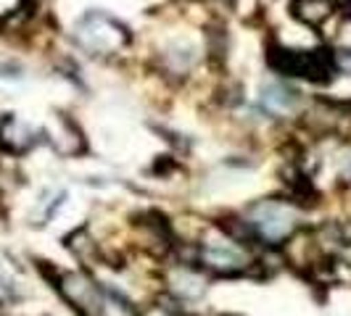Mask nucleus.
<instances>
[{
  "mask_svg": "<svg viewBox=\"0 0 351 316\" xmlns=\"http://www.w3.org/2000/svg\"><path fill=\"white\" fill-rule=\"evenodd\" d=\"M291 11H293V16L301 18L304 24L319 27L325 18L333 14V5H330V0H293V3H291Z\"/></svg>",
  "mask_w": 351,
  "mask_h": 316,
  "instance_id": "obj_3",
  "label": "nucleus"
},
{
  "mask_svg": "<svg viewBox=\"0 0 351 316\" xmlns=\"http://www.w3.org/2000/svg\"><path fill=\"white\" fill-rule=\"evenodd\" d=\"M296 92L288 90L285 85H264L262 88V103L269 114H288L296 105Z\"/></svg>",
  "mask_w": 351,
  "mask_h": 316,
  "instance_id": "obj_4",
  "label": "nucleus"
},
{
  "mask_svg": "<svg viewBox=\"0 0 351 316\" xmlns=\"http://www.w3.org/2000/svg\"><path fill=\"white\" fill-rule=\"evenodd\" d=\"M0 145L5 150H11V153H21V150H27L32 145V132L21 122L8 116L0 127Z\"/></svg>",
  "mask_w": 351,
  "mask_h": 316,
  "instance_id": "obj_2",
  "label": "nucleus"
},
{
  "mask_svg": "<svg viewBox=\"0 0 351 316\" xmlns=\"http://www.w3.org/2000/svg\"><path fill=\"white\" fill-rule=\"evenodd\" d=\"M251 227L262 235L264 240L278 243L285 235H291L293 229V213L288 209H282L275 200H262L256 206H251Z\"/></svg>",
  "mask_w": 351,
  "mask_h": 316,
  "instance_id": "obj_1",
  "label": "nucleus"
},
{
  "mask_svg": "<svg viewBox=\"0 0 351 316\" xmlns=\"http://www.w3.org/2000/svg\"><path fill=\"white\" fill-rule=\"evenodd\" d=\"M204 259L214 269H232V266H241L243 263L241 250L232 246V243H211L204 250Z\"/></svg>",
  "mask_w": 351,
  "mask_h": 316,
  "instance_id": "obj_5",
  "label": "nucleus"
},
{
  "mask_svg": "<svg viewBox=\"0 0 351 316\" xmlns=\"http://www.w3.org/2000/svg\"><path fill=\"white\" fill-rule=\"evenodd\" d=\"M333 64H335V69H341V71H346V74H351V51H349V48H343V51L335 53Z\"/></svg>",
  "mask_w": 351,
  "mask_h": 316,
  "instance_id": "obj_6",
  "label": "nucleus"
}]
</instances>
